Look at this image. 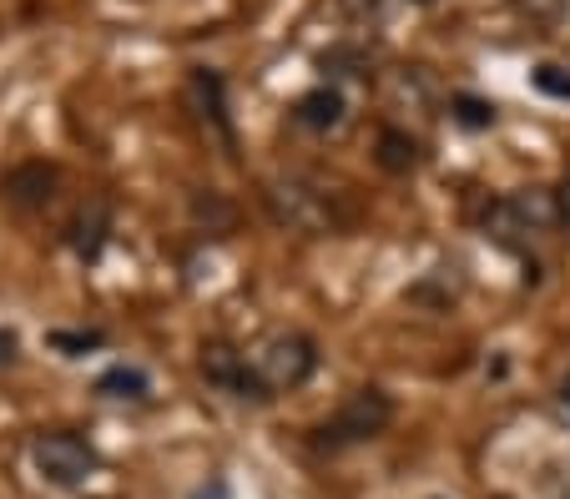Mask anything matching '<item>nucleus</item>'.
<instances>
[{
    "mask_svg": "<svg viewBox=\"0 0 570 499\" xmlns=\"http://www.w3.org/2000/svg\"><path fill=\"white\" fill-rule=\"evenodd\" d=\"M107 232H111V212H107V202H101V197H91V202L71 218L66 238H71V248H76V258H81V262H97L101 248H107Z\"/></svg>",
    "mask_w": 570,
    "mask_h": 499,
    "instance_id": "obj_9",
    "label": "nucleus"
},
{
    "mask_svg": "<svg viewBox=\"0 0 570 499\" xmlns=\"http://www.w3.org/2000/svg\"><path fill=\"white\" fill-rule=\"evenodd\" d=\"M550 197H556V222H566V228H570V172H566V182H560Z\"/></svg>",
    "mask_w": 570,
    "mask_h": 499,
    "instance_id": "obj_16",
    "label": "nucleus"
},
{
    "mask_svg": "<svg viewBox=\"0 0 570 499\" xmlns=\"http://www.w3.org/2000/svg\"><path fill=\"white\" fill-rule=\"evenodd\" d=\"M97 393L111 403H147L151 399V373L141 363H111L97 379Z\"/></svg>",
    "mask_w": 570,
    "mask_h": 499,
    "instance_id": "obj_11",
    "label": "nucleus"
},
{
    "mask_svg": "<svg viewBox=\"0 0 570 499\" xmlns=\"http://www.w3.org/2000/svg\"><path fill=\"white\" fill-rule=\"evenodd\" d=\"M450 117L460 121L464 131H484V127H495V101H484V97H454L450 101Z\"/></svg>",
    "mask_w": 570,
    "mask_h": 499,
    "instance_id": "obj_13",
    "label": "nucleus"
},
{
    "mask_svg": "<svg viewBox=\"0 0 570 499\" xmlns=\"http://www.w3.org/2000/svg\"><path fill=\"white\" fill-rule=\"evenodd\" d=\"M410 6H434V0H410Z\"/></svg>",
    "mask_w": 570,
    "mask_h": 499,
    "instance_id": "obj_20",
    "label": "nucleus"
},
{
    "mask_svg": "<svg viewBox=\"0 0 570 499\" xmlns=\"http://www.w3.org/2000/svg\"><path fill=\"white\" fill-rule=\"evenodd\" d=\"M31 465L46 485L56 489H81L97 479L101 455L91 449V439L71 435V429H46V435L31 439Z\"/></svg>",
    "mask_w": 570,
    "mask_h": 499,
    "instance_id": "obj_4",
    "label": "nucleus"
},
{
    "mask_svg": "<svg viewBox=\"0 0 570 499\" xmlns=\"http://www.w3.org/2000/svg\"><path fill=\"white\" fill-rule=\"evenodd\" d=\"M51 187H56V167L31 162V167H21V172H11V182H6V202L21 207V212H36V207L51 202Z\"/></svg>",
    "mask_w": 570,
    "mask_h": 499,
    "instance_id": "obj_10",
    "label": "nucleus"
},
{
    "mask_svg": "<svg viewBox=\"0 0 570 499\" xmlns=\"http://www.w3.org/2000/svg\"><path fill=\"white\" fill-rule=\"evenodd\" d=\"M101 343H107L101 328H91V333H51V348H61L66 359H81L87 348H101Z\"/></svg>",
    "mask_w": 570,
    "mask_h": 499,
    "instance_id": "obj_15",
    "label": "nucleus"
},
{
    "mask_svg": "<svg viewBox=\"0 0 570 499\" xmlns=\"http://www.w3.org/2000/svg\"><path fill=\"white\" fill-rule=\"evenodd\" d=\"M560 399H566V403H570V379H566V383H560Z\"/></svg>",
    "mask_w": 570,
    "mask_h": 499,
    "instance_id": "obj_19",
    "label": "nucleus"
},
{
    "mask_svg": "<svg viewBox=\"0 0 570 499\" xmlns=\"http://www.w3.org/2000/svg\"><path fill=\"white\" fill-rule=\"evenodd\" d=\"M11 353H16V333H0V363L11 359Z\"/></svg>",
    "mask_w": 570,
    "mask_h": 499,
    "instance_id": "obj_18",
    "label": "nucleus"
},
{
    "mask_svg": "<svg viewBox=\"0 0 570 499\" xmlns=\"http://www.w3.org/2000/svg\"><path fill=\"white\" fill-rule=\"evenodd\" d=\"M197 369H203V379L213 383V389H223V393H233V399H243V403H273L268 399V389L258 383V373H253V359L248 353H237L233 343H203V359H197Z\"/></svg>",
    "mask_w": 570,
    "mask_h": 499,
    "instance_id": "obj_7",
    "label": "nucleus"
},
{
    "mask_svg": "<svg viewBox=\"0 0 570 499\" xmlns=\"http://www.w3.org/2000/svg\"><path fill=\"white\" fill-rule=\"evenodd\" d=\"M197 499H227V485H223V479H213V485L197 489Z\"/></svg>",
    "mask_w": 570,
    "mask_h": 499,
    "instance_id": "obj_17",
    "label": "nucleus"
},
{
    "mask_svg": "<svg viewBox=\"0 0 570 499\" xmlns=\"http://www.w3.org/2000/svg\"><path fill=\"white\" fill-rule=\"evenodd\" d=\"M530 81H535L540 97H550V101H570V66L546 61V66H535V71H530Z\"/></svg>",
    "mask_w": 570,
    "mask_h": 499,
    "instance_id": "obj_14",
    "label": "nucleus"
},
{
    "mask_svg": "<svg viewBox=\"0 0 570 499\" xmlns=\"http://www.w3.org/2000/svg\"><path fill=\"white\" fill-rule=\"evenodd\" d=\"M344 117H348V101H344V91L328 87V81L293 101V121H298L303 131H334V127H344Z\"/></svg>",
    "mask_w": 570,
    "mask_h": 499,
    "instance_id": "obj_8",
    "label": "nucleus"
},
{
    "mask_svg": "<svg viewBox=\"0 0 570 499\" xmlns=\"http://www.w3.org/2000/svg\"><path fill=\"white\" fill-rule=\"evenodd\" d=\"M389 419H394V399H389L384 389H374V383H368V389H354L328 419L318 423V429H313V449H323V455H344V449L379 439L389 429Z\"/></svg>",
    "mask_w": 570,
    "mask_h": 499,
    "instance_id": "obj_2",
    "label": "nucleus"
},
{
    "mask_svg": "<svg viewBox=\"0 0 570 499\" xmlns=\"http://www.w3.org/2000/svg\"><path fill=\"white\" fill-rule=\"evenodd\" d=\"M379 167H384V172H394V177L414 172V167H420V141H414L410 131L384 127V131H379Z\"/></svg>",
    "mask_w": 570,
    "mask_h": 499,
    "instance_id": "obj_12",
    "label": "nucleus"
},
{
    "mask_svg": "<svg viewBox=\"0 0 570 499\" xmlns=\"http://www.w3.org/2000/svg\"><path fill=\"white\" fill-rule=\"evenodd\" d=\"M550 222H556V197L550 192H510L484 207V238H495L500 248H520L535 232H546Z\"/></svg>",
    "mask_w": 570,
    "mask_h": 499,
    "instance_id": "obj_5",
    "label": "nucleus"
},
{
    "mask_svg": "<svg viewBox=\"0 0 570 499\" xmlns=\"http://www.w3.org/2000/svg\"><path fill=\"white\" fill-rule=\"evenodd\" d=\"M263 202H268L273 222L288 232H303V238H328L348 222V212L338 207V192L318 187L313 177H273L263 182Z\"/></svg>",
    "mask_w": 570,
    "mask_h": 499,
    "instance_id": "obj_1",
    "label": "nucleus"
},
{
    "mask_svg": "<svg viewBox=\"0 0 570 499\" xmlns=\"http://www.w3.org/2000/svg\"><path fill=\"white\" fill-rule=\"evenodd\" d=\"M253 373H258V383L268 389V399L303 389V383L318 373V343H313L308 333H298V328L273 333L268 343L253 353Z\"/></svg>",
    "mask_w": 570,
    "mask_h": 499,
    "instance_id": "obj_3",
    "label": "nucleus"
},
{
    "mask_svg": "<svg viewBox=\"0 0 570 499\" xmlns=\"http://www.w3.org/2000/svg\"><path fill=\"white\" fill-rule=\"evenodd\" d=\"M187 107H193L197 127H203L207 137L223 141V152L233 157L237 152V131H233V111H227V81H223V71H213V66H197L193 77H187Z\"/></svg>",
    "mask_w": 570,
    "mask_h": 499,
    "instance_id": "obj_6",
    "label": "nucleus"
}]
</instances>
